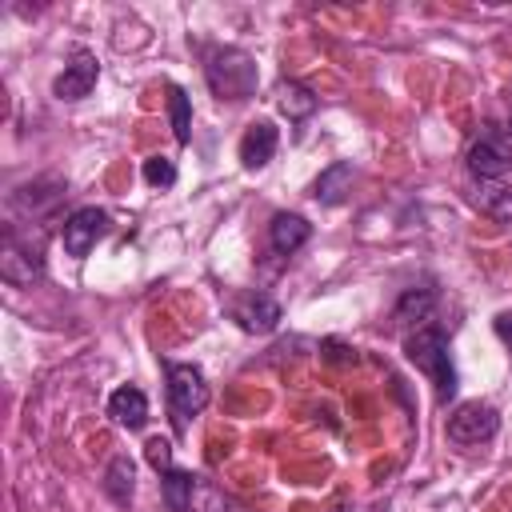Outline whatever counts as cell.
<instances>
[{
  "label": "cell",
  "mask_w": 512,
  "mask_h": 512,
  "mask_svg": "<svg viewBox=\"0 0 512 512\" xmlns=\"http://www.w3.org/2000/svg\"><path fill=\"white\" fill-rule=\"evenodd\" d=\"M404 356H408V364H416V368L432 380L436 400L448 404L452 392H456V364H452L448 336H444L436 324H424V328L408 332V340H404Z\"/></svg>",
  "instance_id": "cell-1"
},
{
  "label": "cell",
  "mask_w": 512,
  "mask_h": 512,
  "mask_svg": "<svg viewBox=\"0 0 512 512\" xmlns=\"http://www.w3.org/2000/svg\"><path fill=\"white\" fill-rule=\"evenodd\" d=\"M204 76H208V88L216 100H248L260 84V72H256V60L244 52V48H216L204 64Z\"/></svg>",
  "instance_id": "cell-2"
},
{
  "label": "cell",
  "mask_w": 512,
  "mask_h": 512,
  "mask_svg": "<svg viewBox=\"0 0 512 512\" xmlns=\"http://www.w3.org/2000/svg\"><path fill=\"white\" fill-rule=\"evenodd\" d=\"M160 496L168 512H228V500L212 480L180 468L160 476Z\"/></svg>",
  "instance_id": "cell-3"
},
{
  "label": "cell",
  "mask_w": 512,
  "mask_h": 512,
  "mask_svg": "<svg viewBox=\"0 0 512 512\" xmlns=\"http://www.w3.org/2000/svg\"><path fill=\"white\" fill-rule=\"evenodd\" d=\"M208 404V380L196 364H168V408H172V420L176 428L188 424V416L204 412Z\"/></svg>",
  "instance_id": "cell-4"
},
{
  "label": "cell",
  "mask_w": 512,
  "mask_h": 512,
  "mask_svg": "<svg viewBox=\"0 0 512 512\" xmlns=\"http://www.w3.org/2000/svg\"><path fill=\"white\" fill-rule=\"evenodd\" d=\"M496 428H500V412L484 400H468L448 416V440L456 444H484L496 436Z\"/></svg>",
  "instance_id": "cell-5"
},
{
  "label": "cell",
  "mask_w": 512,
  "mask_h": 512,
  "mask_svg": "<svg viewBox=\"0 0 512 512\" xmlns=\"http://www.w3.org/2000/svg\"><path fill=\"white\" fill-rule=\"evenodd\" d=\"M468 168L484 188H504L512 180V156L504 148V140H496L492 132H484L472 148H468Z\"/></svg>",
  "instance_id": "cell-6"
},
{
  "label": "cell",
  "mask_w": 512,
  "mask_h": 512,
  "mask_svg": "<svg viewBox=\"0 0 512 512\" xmlns=\"http://www.w3.org/2000/svg\"><path fill=\"white\" fill-rule=\"evenodd\" d=\"M40 272H44L40 248L24 244V240L8 228L4 240H0V276H4L8 284H16V288H28L32 280H40Z\"/></svg>",
  "instance_id": "cell-7"
},
{
  "label": "cell",
  "mask_w": 512,
  "mask_h": 512,
  "mask_svg": "<svg viewBox=\"0 0 512 512\" xmlns=\"http://www.w3.org/2000/svg\"><path fill=\"white\" fill-rule=\"evenodd\" d=\"M96 76H100V60H96V52H88V48H76L72 52V60L64 64V72L52 80V96L56 100H84L92 88H96Z\"/></svg>",
  "instance_id": "cell-8"
},
{
  "label": "cell",
  "mask_w": 512,
  "mask_h": 512,
  "mask_svg": "<svg viewBox=\"0 0 512 512\" xmlns=\"http://www.w3.org/2000/svg\"><path fill=\"white\" fill-rule=\"evenodd\" d=\"M104 232H108V212L104 208H76L60 228V244H64L68 256H88Z\"/></svg>",
  "instance_id": "cell-9"
},
{
  "label": "cell",
  "mask_w": 512,
  "mask_h": 512,
  "mask_svg": "<svg viewBox=\"0 0 512 512\" xmlns=\"http://www.w3.org/2000/svg\"><path fill=\"white\" fill-rule=\"evenodd\" d=\"M276 144H280V132H276L272 120H256V124H248V132L240 136V164H244L248 172L264 168V164L276 156Z\"/></svg>",
  "instance_id": "cell-10"
},
{
  "label": "cell",
  "mask_w": 512,
  "mask_h": 512,
  "mask_svg": "<svg viewBox=\"0 0 512 512\" xmlns=\"http://www.w3.org/2000/svg\"><path fill=\"white\" fill-rule=\"evenodd\" d=\"M308 236H312V224L304 216H296V212H276L272 224H268V244L280 256H292L296 248H304Z\"/></svg>",
  "instance_id": "cell-11"
},
{
  "label": "cell",
  "mask_w": 512,
  "mask_h": 512,
  "mask_svg": "<svg viewBox=\"0 0 512 512\" xmlns=\"http://www.w3.org/2000/svg\"><path fill=\"white\" fill-rule=\"evenodd\" d=\"M232 316L240 320L244 332H272V328L280 324V304H276L272 296L256 292V296H244V300L232 308Z\"/></svg>",
  "instance_id": "cell-12"
},
{
  "label": "cell",
  "mask_w": 512,
  "mask_h": 512,
  "mask_svg": "<svg viewBox=\"0 0 512 512\" xmlns=\"http://www.w3.org/2000/svg\"><path fill=\"white\" fill-rule=\"evenodd\" d=\"M108 416H112L120 428H128V432L144 428V420H148V400H144V392H140L136 384L116 388V392L108 396Z\"/></svg>",
  "instance_id": "cell-13"
},
{
  "label": "cell",
  "mask_w": 512,
  "mask_h": 512,
  "mask_svg": "<svg viewBox=\"0 0 512 512\" xmlns=\"http://www.w3.org/2000/svg\"><path fill=\"white\" fill-rule=\"evenodd\" d=\"M432 304H436V292L432 288H404L400 292V300H396V308H392V320L400 324V328H424V320L432 316Z\"/></svg>",
  "instance_id": "cell-14"
},
{
  "label": "cell",
  "mask_w": 512,
  "mask_h": 512,
  "mask_svg": "<svg viewBox=\"0 0 512 512\" xmlns=\"http://www.w3.org/2000/svg\"><path fill=\"white\" fill-rule=\"evenodd\" d=\"M276 108H280L288 120H304V116L316 112V96H312V88H304V84H296V80H280V84H276Z\"/></svg>",
  "instance_id": "cell-15"
},
{
  "label": "cell",
  "mask_w": 512,
  "mask_h": 512,
  "mask_svg": "<svg viewBox=\"0 0 512 512\" xmlns=\"http://www.w3.org/2000/svg\"><path fill=\"white\" fill-rule=\"evenodd\" d=\"M348 184H352V164H348V160H336V164H328V168L320 172V180L312 184V196H316L320 204H336V200H344Z\"/></svg>",
  "instance_id": "cell-16"
},
{
  "label": "cell",
  "mask_w": 512,
  "mask_h": 512,
  "mask_svg": "<svg viewBox=\"0 0 512 512\" xmlns=\"http://www.w3.org/2000/svg\"><path fill=\"white\" fill-rule=\"evenodd\" d=\"M104 492L112 504H128L132 492H136V468L128 456H116L108 468H104Z\"/></svg>",
  "instance_id": "cell-17"
},
{
  "label": "cell",
  "mask_w": 512,
  "mask_h": 512,
  "mask_svg": "<svg viewBox=\"0 0 512 512\" xmlns=\"http://www.w3.org/2000/svg\"><path fill=\"white\" fill-rule=\"evenodd\" d=\"M168 116H172V136L176 144H188L192 140V104L184 96V88H168Z\"/></svg>",
  "instance_id": "cell-18"
},
{
  "label": "cell",
  "mask_w": 512,
  "mask_h": 512,
  "mask_svg": "<svg viewBox=\"0 0 512 512\" xmlns=\"http://www.w3.org/2000/svg\"><path fill=\"white\" fill-rule=\"evenodd\" d=\"M144 180H148L152 188H168V184L176 180L172 160H164V156H148V160H144Z\"/></svg>",
  "instance_id": "cell-19"
},
{
  "label": "cell",
  "mask_w": 512,
  "mask_h": 512,
  "mask_svg": "<svg viewBox=\"0 0 512 512\" xmlns=\"http://www.w3.org/2000/svg\"><path fill=\"white\" fill-rule=\"evenodd\" d=\"M144 456H148V464L164 476V472H172V444L168 440H160V436H152L148 444H144Z\"/></svg>",
  "instance_id": "cell-20"
},
{
  "label": "cell",
  "mask_w": 512,
  "mask_h": 512,
  "mask_svg": "<svg viewBox=\"0 0 512 512\" xmlns=\"http://www.w3.org/2000/svg\"><path fill=\"white\" fill-rule=\"evenodd\" d=\"M492 328H496V336H500V340H504V344L512 348V308H508V312H500Z\"/></svg>",
  "instance_id": "cell-21"
},
{
  "label": "cell",
  "mask_w": 512,
  "mask_h": 512,
  "mask_svg": "<svg viewBox=\"0 0 512 512\" xmlns=\"http://www.w3.org/2000/svg\"><path fill=\"white\" fill-rule=\"evenodd\" d=\"M508 136H512V116H508Z\"/></svg>",
  "instance_id": "cell-22"
}]
</instances>
